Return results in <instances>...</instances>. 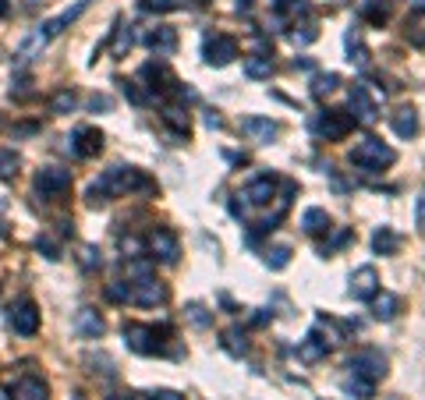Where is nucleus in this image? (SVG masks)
I'll return each instance as SVG.
<instances>
[{
  "label": "nucleus",
  "instance_id": "1",
  "mask_svg": "<svg viewBox=\"0 0 425 400\" xmlns=\"http://www.w3.org/2000/svg\"><path fill=\"white\" fill-rule=\"evenodd\" d=\"M128 192H153V181L135 170V167H110L103 178H96L86 192V202L89 205H106L110 199L117 195H128Z\"/></svg>",
  "mask_w": 425,
  "mask_h": 400
},
{
  "label": "nucleus",
  "instance_id": "2",
  "mask_svg": "<svg viewBox=\"0 0 425 400\" xmlns=\"http://www.w3.org/2000/svg\"><path fill=\"white\" fill-rule=\"evenodd\" d=\"M351 163L362 167V170H369V174H379L383 167H394V163H397V153H394L383 138L369 135V138H362V142L351 149Z\"/></svg>",
  "mask_w": 425,
  "mask_h": 400
},
{
  "label": "nucleus",
  "instance_id": "3",
  "mask_svg": "<svg viewBox=\"0 0 425 400\" xmlns=\"http://www.w3.org/2000/svg\"><path fill=\"white\" fill-rule=\"evenodd\" d=\"M170 333V326H142V322H124V344L135 351V354H160V347H163V340L160 337H167Z\"/></svg>",
  "mask_w": 425,
  "mask_h": 400
},
{
  "label": "nucleus",
  "instance_id": "4",
  "mask_svg": "<svg viewBox=\"0 0 425 400\" xmlns=\"http://www.w3.org/2000/svg\"><path fill=\"white\" fill-rule=\"evenodd\" d=\"M351 128H354V117L344 113V110H322V113H316V120H312V131H316L319 138H326V142L344 138Z\"/></svg>",
  "mask_w": 425,
  "mask_h": 400
},
{
  "label": "nucleus",
  "instance_id": "5",
  "mask_svg": "<svg viewBox=\"0 0 425 400\" xmlns=\"http://www.w3.org/2000/svg\"><path fill=\"white\" fill-rule=\"evenodd\" d=\"M203 57L210 68H227L234 57H237V39L223 36V32H212L203 39Z\"/></svg>",
  "mask_w": 425,
  "mask_h": 400
},
{
  "label": "nucleus",
  "instance_id": "6",
  "mask_svg": "<svg viewBox=\"0 0 425 400\" xmlns=\"http://www.w3.org/2000/svg\"><path fill=\"white\" fill-rule=\"evenodd\" d=\"M167 298H170L167 284H160L153 273L135 277V284H131V301H135V304H142V308H156V304H167Z\"/></svg>",
  "mask_w": 425,
  "mask_h": 400
},
{
  "label": "nucleus",
  "instance_id": "7",
  "mask_svg": "<svg viewBox=\"0 0 425 400\" xmlns=\"http://www.w3.org/2000/svg\"><path fill=\"white\" fill-rule=\"evenodd\" d=\"M71 188V170H61V167H43L36 174V192L43 199H64Z\"/></svg>",
  "mask_w": 425,
  "mask_h": 400
},
{
  "label": "nucleus",
  "instance_id": "8",
  "mask_svg": "<svg viewBox=\"0 0 425 400\" xmlns=\"http://www.w3.org/2000/svg\"><path fill=\"white\" fill-rule=\"evenodd\" d=\"M347 372H354V376H365V379H383L386 376V354L383 351H376V347H365V351H358L351 361H347Z\"/></svg>",
  "mask_w": 425,
  "mask_h": 400
},
{
  "label": "nucleus",
  "instance_id": "9",
  "mask_svg": "<svg viewBox=\"0 0 425 400\" xmlns=\"http://www.w3.org/2000/svg\"><path fill=\"white\" fill-rule=\"evenodd\" d=\"M7 322H11V329H14L18 337H36V333H39V308H36V301L21 298L11 308Z\"/></svg>",
  "mask_w": 425,
  "mask_h": 400
},
{
  "label": "nucleus",
  "instance_id": "10",
  "mask_svg": "<svg viewBox=\"0 0 425 400\" xmlns=\"http://www.w3.org/2000/svg\"><path fill=\"white\" fill-rule=\"evenodd\" d=\"M149 252H153V259H160V262L174 266V262H178V255H181L178 234H174L170 227H156V230L149 234Z\"/></svg>",
  "mask_w": 425,
  "mask_h": 400
},
{
  "label": "nucleus",
  "instance_id": "11",
  "mask_svg": "<svg viewBox=\"0 0 425 400\" xmlns=\"http://www.w3.org/2000/svg\"><path fill=\"white\" fill-rule=\"evenodd\" d=\"M68 142H71L68 149H71L75 156H82V160H89V156H100V149H103V135H100V128H89V124L75 128Z\"/></svg>",
  "mask_w": 425,
  "mask_h": 400
},
{
  "label": "nucleus",
  "instance_id": "12",
  "mask_svg": "<svg viewBox=\"0 0 425 400\" xmlns=\"http://www.w3.org/2000/svg\"><path fill=\"white\" fill-rule=\"evenodd\" d=\"M347 294L354 301H372L379 294V273H376V266H362V270H354L351 273V287H347Z\"/></svg>",
  "mask_w": 425,
  "mask_h": 400
},
{
  "label": "nucleus",
  "instance_id": "13",
  "mask_svg": "<svg viewBox=\"0 0 425 400\" xmlns=\"http://www.w3.org/2000/svg\"><path fill=\"white\" fill-rule=\"evenodd\" d=\"M347 106H351V117H354L358 124H372V120L379 117V106H376L372 93H369L365 86H354V89H351V96H347Z\"/></svg>",
  "mask_w": 425,
  "mask_h": 400
},
{
  "label": "nucleus",
  "instance_id": "14",
  "mask_svg": "<svg viewBox=\"0 0 425 400\" xmlns=\"http://www.w3.org/2000/svg\"><path fill=\"white\" fill-rule=\"evenodd\" d=\"M89 4H93V0H75V7H68V11H61L57 18H50V21H43V25H39V32H43L46 39H53V36H61V32H64L68 25H75V21H78V18H82V14L89 11Z\"/></svg>",
  "mask_w": 425,
  "mask_h": 400
},
{
  "label": "nucleus",
  "instance_id": "15",
  "mask_svg": "<svg viewBox=\"0 0 425 400\" xmlns=\"http://www.w3.org/2000/svg\"><path fill=\"white\" fill-rule=\"evenodd\" d=\"M142 43H145L156 57H170V53L178 50V29H170V25H156V29L145 32Z\"/></svg>",
  "mask_w": 425,
  "mask_h": 400
},
{
  "label": "nucleus",
  "instance_id": "16",
  "mask_svg": "<svg viewBox=\"0 0 425 400\" xmlns=\"http://www.w3.org/2000/svg\"><path fill=\"white\" fill-rule=\"evenodd\" d=\"M71 329L78 333V337H86V340H100L106 329L103 315L96 312V308H78L75 312V322H71Z\"/></svg>",
  "mask_w": 425,
  "mask_h": 400
},
{
  "label": "nucleus",
  "instance_id": "17",
  "mask_svg": "<svg viewBox=\"0 0 425 400\" xmlns=\"http://www.w3.org/2000/svg\"><path fill=\"white\" fill-rule=\"evenodd\" d=\"M241 128H245V135H252L259 145H270V142L280 135V124H277V120H270V117H245V120H241Z\"/></svg>",
  "mask_w": 425,
  "mask_h": 400
},
{
  "label": "nucleus",
  "instance_id": "18",
  "mask_svg": "<svg viewBox=\"0 0 425 400\" xmlns=\"http://www.w3.org/2000/svg\"><path fill=\"white\" fill-rule=\"evenodd\" d=\"M390 128H394V135H401V138H415V135H419V113H415L411 106H401L397 113H390Z\"/></svg>",
  "mask_w": 425,
  "mask_h": 400
},
{
  "label": "nucleus",
  "instance_id": "19",
  "mask_svg": "<svg viewBox=\"0 0 425 400\" xmlns=\"http://www.w3.org/2000/svg\"><path fill=\"white\" fill-rule=\"evenodd\" d=\"M245 199L252 202V205H270V202L277 199V181L273 178H255L245 188Z\"/></svg>",
  "mask_w": 425,
  "mask_h": 400
},
{
  "label": "nucleus",
  "instance_id": "20",
  "mask_svg": "<svg viewBox=\"0 0 425 400\" xmlns=\"http://www.w3.org/2000/svg\"><path fill=\"white\" fill-rule=\"evenodd\" d=\"M11 400H46V383L39 376H25V379L14 383Z\"/></svg>",
  "mask_w": 425,
  "mask_h": 400
},
{
  "label": "nucleus",
  "instance_id": "21",
  "mask_svg": "<svg viewBox=\"0 0 425 400\" xmlns=\"http://www.w3.org/2000/svg\"><path fill=\"white\" fill-rule=\"evenodd\" d=\"M369 304H372V319H379V322H390V319H397V312H401V298L390 294V291L376 294Z\"/></svg>",
  "mask_w": 425,
  "mask_h": 400
},
{
  "label": "nucleus",
  "instance_id": "22",
  "mask_svg": "<svg viewBox=\"0 0 425 400\" xmlns=\"http://www.w3.org/2000/svg\"><path fill=\"white\" fill-rule=\"evenodd\" d=\"M245 75L255 78V82L270 78V75H273V57L262 53V50H259V53H248V57H245Z\"/></svg>",
  "mask_w": 425,
  "mask_h": 400
},
{
  "label": "nucleus",
  "instance_id": "23",
  "mask_svg": "<svg viewBox=\"0 0 425 400\" xmlns=\"http://www.w3.org/2000/svg\"><path fill=\"white\" fill-rule=\"evenodd\" d=\"M372 252H376V255H394V252H401V234H397L394 227H379V230L372 234Z\"/></svg>",
  "mask_w": 425,
  "mask_h": 400
},
{
  "label": "nucleus",
  "instance_id": "24",
  "mask_svg": "<svg viewBox=\"0 0 425 400\" xmlns=\"http://www.w3.org/2000/svg\"><path fill=\"white\" fill-rule=\"evenodd\" d=\"M302 230H305V234H312V237L326 234V230H329V212H326V209H319V205L305 209V212H302Z\"/></svg>",
  "mask_w": 425,
  "mask_h": 400
},
{
  "label": "nucleus",
  "instance_id": "25",
  "mask_svg": "<svg viewBox=\"0 0 425 400\" xmlns=\"http://www.w3.org/2000/svg\"><path fill=\"white\" fill-rule=\"evenodd\" d=\"M298 354H302V361H319V358H326V354H329V344L322 340V333H319V329H312V333L302 340Z\"/></svg>",
  "mask_w": 425,
  "mask_h": 400
},
{
  "label": "nucleus",
  "instance_id": "26",
  "mask_svg": "<svg viewBox=\"0 0 425 400\" xmlns=\"http://www.w3.org/2000/svg\"><path fill=\"white\" fill-rule=\"evenodd\" d=\"M362 18L376 29H383L390 21V4L386 0H362Z\"/></svg>",
  "mask_w": 425,
  "mask_h": 400
},
{
  "label": "nucleus",
  "instance_id": "27",
  "mask_svg": "<svg viewBox=\"0 0 425 400\" xmlns=\"http://www.w3.org/2000/svg\"><path fill=\"white\" fill-rule=\"evenodd\" d=\"M340 386H344V394H351V397H362V400H369L372 394H376V383H372V379H365V376H354V372H347Z\"/></svg>",
  "mask_w": 425,
  "mask_h": 400
},
{
  "label": "nucleus",
  "instance_id": "28",
  "mask_svg": "<svg viewBox=\"0 0 425 400\" xmlns=\"http://www.w3.org/2000/svg\"><path fill=\"white\" fill-rule=\"evenodd\" d=\"M344 43H347V61H351V64H358V68H365V64H369V50L362 46V36L351 29V32L344 36Z\"/></svg>",
  "mask_w": 425,
  "mask_h": 400
},
{
  "label": "nucleus",
  "instance_id": "29",
  "mask_svg": "<svg viewBox=\"0 0 425 400\" xmlns=\"http://www.w3.org/2000/svg\"><path fill=\"white\" fill-rule=\"evenodd\" d=\"M75 106H78V96H75L71 89H61V93H53V96H50V113H57V117L75 113Z\"/></svg>",
  "mask_w": 425,
  "mask_h": 400
},
{
  "label": "nucleus",
  "instance_id": "30",
  "mask_svg": "<svg viewBox=\"0 0 425 400\" xmlns=\"http://www.w3.org/2000/svg\"><path fill=\"white\" fill-rule=\"evenodd\" d=\"M21 167V156L14 149H0V181H14Z\"/></svg>",
  "mask_w": 425,
  "mask_h": 400
},
{
  "label": "nucleus",
  "instance_id": "31",
  "mask_svg": "<svg viewBox=\"0 0 425 400\" xmlns=\"http://www.w3.org/2000/svg\"><path fill=\"white\" fill-rule=\"evenodd\" d=\"M337 86H340V75H337V71H322V75H316V78H312V96H316V100H322V96H329Z\"/></svg>",
  "mask_w": 425,
  "mask_h": 400
},
{
  "label": "nucleus",
  "instance_id": "32",
  "mask_svg": "<svg viewBox=\"0 0 425 400\" xmlns=\"http://www.w3.org/2000/svg\"><path fill=\"white\" fill-rule=\"evenodd\" d=\"M113 57H124L128 50H131V43H135V32H131V25H117L113 29Z\"/></svg>",
  "mask_w": 425,
  "mask_h": 400
},
{
  "label": "nucleus",
  "instance_id": "33",
  "mask_svg": "<svg viewBox=\"0 0 425 400\" xmlns=\"http://www.w3.org/2000/svg\"><path fill=\"white\" fill-rule=\"evenodd\" d=\"M287 262H291V248H287V245L266 248V266H270V270H287Z\"/></svg>",
  "mask_w": 425,
  "mask_h": 400
},
{
  "label": "nucleus",
  "instance_id": "34",
  "mask_svg": "<svg viewBox=\"0 0 425 400\" xmlns=\"http://www.w3.org/2000/svg\"><path fill=\"white\" fill-rule=\"evenodd\" d=\"M223 347H227L230 354H245V351H248V340H245V333H241L237 326H230V329L223 333Z\"/></svg>",
  "mask_w": 425,
  "mask_h": 400
},
{
  "label": "nucleus",
  "instance_id": "35",
  "mask_svg": "<svg viewBox=\"0 0 425 400\" xmlns=\"http://www.w3.org/2000/svg\"><path fill=\"white\" fill-rule=\"evenodd\" d=\"M188 0H142V11H156V14H170V11H181Z\"/></svg>",
  "mask_w": 425,
  "mask_h": 400
},
{
  "label": "nucleus",
  "instance_id": "36",
  "mask_svg": "<svg viewBox=\"0 0 425 400\" xmlns=\"http://www.w3.org/2000/svg\"><path fill=\"white\" fill-rule=\"evenodd\" d=\"M351 237H354V234H351V230H337V234H333V241H329V245H319V255H333V252H337V248H344V245H347V241H351Z\"/></svg>",
  "mask_w": 425,
  "mask_h": 400
},
{
  "label": "nucleus",
  "instance_id": "37",
  "mask_svg": "<svg viewBox=\"0 0 425 400\" xmlns=\"http://www.w3.org/2000/svg\"><path fill=\"white\" fill-rule=\"evenodd\" d=\"M82 266H86V270H100V266H103L96 245H86V248H82Z\"/></svg>",
  "mask_w": 425,
  "mask_h": 400
},
{
  "label": "nucleus",
  "instance_id": "38",
  "mask_svg": "<svg viewBox=\"0 0 425 400\" xmlns=\"http://www.w3.org/2000/svg\"><path fill=\"white\" fill-rule=\"evenodd\" d=\"M316 25H312V21H305V25H298V29H295V43H302V46H305V43H316Z\"/></svg>",
  "mask_w": 425,
  "mask_h": 400
},
{
  "label": "nucleus",
  "instance_id": "39",
  "mask_svg": "<svg viewBox=\"0 0 425 400\" xmlns=\"http://www.w3.org/2000/svg\"><path fill=\"white\" fill-rule=\"evenodd\" d=\"M188 319H192L195 326H210V322H212L210 315H206V308H203L199 301H192V304H188Z\"/></svg>",
  "mask_w": 425,
  "mask_h": 400
},
{
  "label": "nucleus",
  "instance_id": "40",
  "mask_svg": "<svg viewBox=\"0 0 425 400\" xmlns=\"http://www.w3.org/2000/svg\"><path fill=\"white\" fill-rule=\"evenodd\" d=\"M106 298L110 301H131V284H110V287H106Z\"/></svg>",
  "mask_w": 425,
  "mask_h": 400
},
{
  "label": "nucleus",
  "instance_id": "41",
  "mask_svg": "<svg viewBox=\"0 0 425 400\" xmlns=\"http://www.w3.org/2000/svg\"><path fill=\"white\" fill-rule=\"evenodd\" d=\"M142 400H185L178 390H145V394H138Z\"/></svg>",
  "mask_w": 425,
  "mask_h": 400
},
{
  "label": "nucleus",
  "instance_id": "42",
  "mask_svg": "<svg viewBox=\"0 0 425 400\" xmlns=\"http://www.w3.org/2000/svg\"><path fill=\"white\" fill-rule=\"evenodd\" d=\"M36 248H39V252H46V259H50V262H57V259H61V252H57V245H53L50 237H36Z\"/></svg>",
  "mask_w": 425,
  "mask_h": 400
},
{
  "label": "nucleus",
  "instance_id": "43",
  "mask_svg": "<svg viewBox=\"0 0 425 400\" xmlns=\"http://www.w3.org/2000/svg\"><path fill=\"white\" fill-rule=\"evenodd\" d=\"M86 106H89L93 113H100V110H110V106H113V100H110V96H103V93H93Z\"/></svg>",
  "mask_w": 425,
  "mask_h": 400
},
{
  "label": "nucleus",
  "instance_id": "44",
  "mask_svg": "<svg viewBox=\"0 0 425 400\" xmlns=\"http://www.w3.org/2000/svg\"><path fill=\"white\" fill-rule=\"evenodd\" d=\"M121 86H124V96L135 103V106H142V103H145V93H138V86H135V82H121Z\"/></svg>",
  "mask_w": 425,
  "mask_h": 400
},
{
  "label": "nucleus",
  "instance_id": "45",
  "mask_svg": "<svg viewBox=\"0 0 425 400\" xmlns=\"http://www.w3.org/2000/svg\"><path fill=\"white\" fill-rule=\"evenodd\" d=\"M415 227L425 234V188L419 192V202H415Z\"/></svg>",
  "mask_w": 425,
  "mask_h": 400
},
{
  "label": "nucleus",
  "instance_id": "46",
  "mask_svg": "<svg viewBox=\"0 0 425 400\" xmlns=\"http://www.w3.org/2000/svg\"><path fill=\"white\" fill-rule=\"evenodd\" d=\"M270 319H273V312H266V308H259V315L252 319V326H266Z\"/></svg>",
  "mask_w": 425,
  "mask_h": 400
},
{
  "label": "nucleus",
  "instance_id": "47",
  "mask_svg": "<svg viewBox=\"0 0 425 400\" xmlns=\"http://www.w3.org/2000/svg\"><path fill=\"white\" fill-rule=\"evenodd\" d=\"M234 7H237V11H241V14H248V11H252V7H255V0H234Z\"/></svg>",
  "mask_w": 425,
  "mask_h": 400
},
{
  "label": "nucleus",
  "instance_id": "48",
  "mask_svg": "<svg viewBox=\"0 0 425 400\" xmlns=\"http://www.w3.org/2000/svg\"><path fill=\"white\" fill-rule=\"evenodd\" d=\"M206 124H210V128H223V117H220V113H206Z\"/></svg>",
  "mask_w": 425,
  "mask_h": 400
},
{
  "label": "nucleus",
  "instance_id": "49",
  "mask_svg": "<svg viewBox=\"0 0 425 400\" xmlns=\"http://www.w3.org/2000/svg\"><path fill=\"white\" fill-rule=\"evenodd\" d=\"M295 68H302V71H312V61H309V57H302V61H295Z\"/></svg>",
  "mask_w": 425,
  "mask_h": 400
},
{
  "label": "nucleus",
  "instance_id": "50",
  "mask_svg": "<svg viewBox=\"0 0 425 400\" xmlns=\"http://www.w3.org/2000/svg\"><path fill=\"white\" fill-rule=\"evenodd\" d=\"M411 4V11H425V0H408Z\"/></svg>",
  "mask_w": 425,
  "mask_h": 400
}]
</instances>
